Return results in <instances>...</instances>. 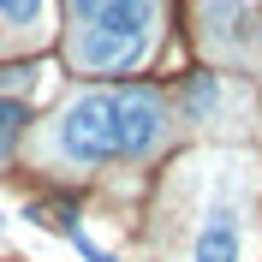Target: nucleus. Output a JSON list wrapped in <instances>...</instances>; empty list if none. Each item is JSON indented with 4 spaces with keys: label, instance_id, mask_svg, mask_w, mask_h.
<instances>
[{
    "label": "nucleus",
    "instance_id": "7ed1b4c3",
    "mask_svg": "<svg viewBox=\"0 0 262 262\" xmlns=\"http://www.w3.org/2000/svg\"><path fill=\"white\" fill-rule=\"evenodd\" d=\"M167 114H161V96L155 90H119V161H137L161 143Z\"/></svg>",
    "mask_w": 262,
    "mask_h": 262
},
{
    "label": "nucleus",
    "instance_id": "f257e3e1",
    "mask_svg": "<svg viewBox=\"0 0 262 262\" xmlns=\"http://www.w3.org/2000/svg\"><path fill=\"white\" fill-rule=\"evenodd\" d=\"M72 12H78L72 60L83 72H125L149 54L155 0H72Z\"/></svg>",
    "mask_w": 262,
    "mask_h": 262
},
{
    "label": "nucleus",
    "instance_id": "0eeeda50",
    "mask_svg": "<svg viewBox=\"0 0 262 262\" xmlns=\"http://www.w3.org/2000/svg\"><path fill=\"white\" fill-rule=\"evenodd\" d=\"M36 78H42L36 66H6V72H0V90H30Z\"/></svg>",
    "mask_w": 262,
    "mask_h": 262
},
{
    "label": "nucleus",
    "instance_id": "423d86ee",
    "mask_svg": "<svg viewBox=\"0 0 262 262\" xmlns=\"http://www.w3.org/2000/svg\"><path fill=\"white\" fill-rule=\"evenodd\" d=\"M18 131H24V101H12V96H0V155L18 143Z\"/></svg>",
    "mask_w": 262,
    "mask_h": 262
},
{
    "label": "nucleus",
    "instance_id": "1a4fd4ad",
    "mask_svg": "<svg viewBox=\"0 0 262 262\" xmlns=\"http://www.w3.org/2000/svg\"><path fill=\"white\" fill-rule=\"evenodd\" d=\"M0 232H6V214H0Z\"/></svg>",
    "mask_w": 262,
    "mask_h": 262
},
{
    "label": "nucleus",
    "instance_id": "39448f33",
    "mask_svg": "<svg viewBox=\"0 0 262 262\" xmlns=\"http://www.w3.org/2000/svg\"><path fill=\"white\" fill-rule=\"evenodd\" d=\"M0 18L18 24V30H36V24L48 18V0H0Z\"/></svg>",
    "mask_w": 262,
    "mask_h": 262
},
{
    "label": "nucleus",
    "instance_id": "6e6552de",
    "mask_svg": "<svg viewBox=\"0 0 262 262\" xmlns=\"http://www.w3.org/2000/svg\"><path fill=\"white\" fill-rule=\"evenodd\" d=\"M209 101H214V90H209V83H196L191 96H185V107H191V114H203V107H209Z\"/></svg>",
    "mask_w": 262,
    "mask_h": 262
},
{
    "label": "nucleus",
    "instance_id": "f03ea898",
    "mask_svg": "<svg viewBox=\"0 0 262 262\" xmlns=\"http://www.w3.org/2000/svg\"><path fill=\"white\" fill-rule=\"evenodd\" d=\"M54 143H60L66 161H83V167L119 161V90L78 96L60 114V125H54Z\"/></svg>",
    "mask_w": 262,
    "mask_h": 262
},
{
    "label": "nucleus",
    "instance_id": "20e7f679",
    "mask_svg": "<svg viewBox=\"0 0 262 262\" xmlns=\"http://www.w3.org/2000/svg\"><path fill=\"white\" fill-rule=\"evenodd\" d=\"M191 262H245V221L232 203H209L203 227H196Z\"/></svg>",
    "mask_w": 262,
    "mask_h": 262
}]
</instances>
